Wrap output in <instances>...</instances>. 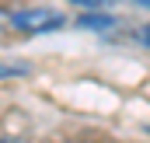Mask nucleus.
I'll return each mask as SVG.
<instances>
[{
	"label": "nucleus",
	"instance_id": "obj_2",
	"mask_svg": "<svg viewBox=\"0 0 150 143\" xmlns=\"http://www.w3.org/2000/svg\"><path fill=\"white\" fill-rule=\"evenodd\" d=\"M77 25L80 28H91V32H108V28H115V18L112 14H80Z\"/></svg>",
	"mask_w": 150,
	"mask_h": 143
},
{
	"label": "nucleus",
	"instance_id": "obj_5",
	"mask_svg": "<svg viewBox=\"0 0 150 143\" xmlns=\"http://www.w3.org/2000/svg\"><path fill=\"white\" fill-rule=\"evenodd\" d=\"M74 4H80V7H101V4H108V0H74Z\"/></svg>",
	"mask_w": 150,
	"mask_h": 143
},
{
	"label": "nucleus",
	"instance_id": "obj_9",
	"mask_svg": "<svg viewBox=\"0 0 150 143\" xmlns=\"http://www.w3.org/2000/svg\"><path fill=\"white\" fill-rule=\"evenodd\" d=\"M67 143H80V140H67Z\"/></svg>",
	"mask_w": 150,
	"mask_h": 143
},
{
	"label": "nucleus",
	"instance_id": "obj_8",
	"mask_svg": "<svg viewBox=\"0 0 150 143\" xmlns=\"http://www.w3.org/2000/svg\"><path fill=\"white\" fill-rule=\"evenodd\" d=\"M0 143H18V140H0Z\"/></svg>",
	"mask_w": 150,
	"mask_h": 143
},
{
	"label": "nucleus",
	"instance_id": "obj_7",
	"mask_svg": "<svg viewBox=\"0 0 150 143\" xmlns=\"http://www.w3.org/2000/svg\"><path fill=\"white\" fill-rule=\"evenodd\" d=\"M133 4H136V7H147V11H150V0H133Z\"/></svg>",
	"mask_w": 150,
	"mask_h": 143
},
{
	"label": "nucleus",
	"instance_id": "obj_4",
	"mask_svg": "<svg viewBox=\"0 0 150 143\" xmlns=\"http://www.w3.org/2000/svg\"><path fill=\"white\" fill-rule=\"evenodd\" d=\"M0 28H11V11L0 7Z\"/></svg>",
	"mask_w": 150,
	"mask_h": 143
},
{
	"label": "nucleus",
	"instance_id": "obj_3",
	"mask_svg": "<svg viewBox=\"0 0 150 143\" xmlns=\"http://www.w3.org/2000/svg\"><path fill=\"white\" fill-rule=\"evenodd\" d=\"M32 67L18 63V59H0V80H14V77H28Z\"/></svg>",
	"mask_w": 150,
	"mask_h": 143
},
{
	"label": "nucleus",
	"instance_id": "obj_6",
	"mask_svg": "<svg viewBox=\"0 0 150 143\" xmlns=\"http://www.w3.org/2000/svg\"><path fill=\"white\" fill-rule=\"evenodd\" d=\"M140 38H143V45H147V49H150V25H147V28H143V32H140Z\"/></svg>",
	"mask_w": 150,
	"mask_h": 143
},
{
	"label": "nucleus",
	"instance_id": "obj_1",
	"mask_svg": "<svg viewBox=\"0 0 150 143\" xmlns=\"http://www.w3.org/2000/svg\"><path fill=\"white\" fill-rule=\"evenodd\" d=\"M67 18L59 11H49V7H28V11H11V28L14 32H25V35H42V32H56L63 28Z\"/></svg>",
	"mask_w": 150,
	"mask_h": 143
}]
</instances>
